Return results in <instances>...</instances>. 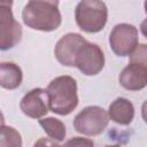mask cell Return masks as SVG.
I'll return each instance as SVG.
<instances>
[{
	"label": "cell",
	"mask_w": 147,
	"mask_h": 147,
	"mask_svg": "<svg viewBox=\"0 0 147 147\" xmlns=\"http://www.w3.org/2000/svg\"><path fill=\"white\" fill-rule=\"evenodd\" d=\"M22 20L30 29L45 32L54 31L62 22L59 1L31 0L22 10Z\"/></svg>",
	"instance_id": "6da1fadb"
},
{
	"label": "cell",
	"mask_w": 147,
	"mask_h": 147,
	"mask_svg": "<svg viewBox=\"0 0 147 147\" xmlns=\"http://www.w3.org/2000/svg\"><path fill=\"white\" fill-rule=\"evenodd\" d=\"M48 107L54 114L67 116L78 106L77 82L71 76H59L51 80L46 88Z\"/></svg>",
	"instance_id": "7a4b0ae2"
},
{
	"label": "cell",
	"mask_w": 147,
	"mask_h": 147,
	"mask_svg": "<svg viewBox=\"0 0 147 147\" xmlns=\"http://www.w3.org/2000/svg\"><path fill=\"white\" fill-rule=\"evenodd\" d=\"M75 20L78 28L88 33L101 31L108 20V9L103 1L83 0L75 9Z\"/></svg>",
	"instance_id": "3957f363"
},
{
	"label": "cell",
	"mask_w": 147,
	"mask_h": 147,
	"mask_svg": "<svg viewBox=\"0 0 147 147\" xmlns=\"http://www.w3.org/2000/svg\"><path fill=\"white\" fill-rule=\"evenodd\" d=\"M108 122V114L102 107L88 106L76 115L74 127L78 133L94 137L101 134L107 129Z\"/></svg>",
	"instance_id": "277c9868"
},
{
	"label": "cell",
	"mask_w": 147,
	"mask_h": 147,
	"mask_svg": "<svg viewBox=\"0 0 147 147\" xmlns=\"http://www.w3.org/2000/svg\"><path fill=\"white\" fill-rule=\"evenodd\" d=\"M11 1H0V51L15 47L22 39V26L15 20Z\"/></svg>",
	"instance_id": "5b68a950"
},
{
	"label": "cell",
	"mask_w": 147,
	"mask_h": 147,
	"mask_svg": "<svg viewBox=\"0 0 147 147\" xmlns=\"http://www.w3.org/2000/svg\"><path fill=\"white\" fill-rule=\"evenodd\" d=\"M109 44L117 56H129L139 45L138 29L129 23L116 24L110 34Z\"/></svg>",
	"instance_id": "8992f818"
},
{
	"label": "cell",
	"mask_w": 147,
	"mask_h": 147,
	"mask_svg": "<svg viewBox=\"0 0 147 147\" xmlns=\"http://www.w3.org/2000/svg\"><path fill=\"white\" fill-rule=\"evenodd\" d=\"M105 54L96 44L85 41L78 49L75 57V67L86 76H95L105 67Z\"/></svg>",
	"instance_id": "52a82bcc"
},
{
	"label": "cell",
	"mask_w": 147,
	"mask_h": 147,
	"mask_svg": "<svg viewBox=\"0 0 147 147\" xmlns=\"http://www.w3.org/2000/svg\"><path fill=\"white\" fill-rule=\"evenodd\" d=\"M86 41V39L75 32H69L61 37L55 45L54 55L59 63L65 67H75V57L79 47Z\"/></svg>",
	"instance_id": "ba28073f"
},
{
	"label": "cell",
	"mask_w": 147,
	"mask_h": 147,
	"mask_svg": "<svg viewBox=\"0 0 147 147\" xmlns=\"http://www.w3.org/2000/svg\"><path fill=\"white\" fill-rule=\"evenodd\" d=\"M20 108L24 115L31 118H41L48 110V95L44 88H32L21 100Z\"/></svg>",
	"instance_id": "9c48e42d"
},
{
	"label": "cell",
	"mask_w": 147,
	"mask_h": 147,
	"mask_svg": "<svg viewBox=\"0 0 147 147\" xmlns=\"http://www.w3.org/2000/svg\"><path fill=\"white\" fill-rule=\"evenodd\" d=\"M119 84L127 91H140L147 85V65L131 62L121 71Z\"/></svg>",
	"instance_id": "30bf717a"
},
{
	"label": "cell",
	"mask_w": 147,
	"mask_h": 147,
	"mask_svg": "<svg viewBox=\"0 0 147 147\" xmlns=\"http://www.w3.org/2000/svg\"><path fill=\"white\" fill-rule=\"evenodd\" d=\"M108 118L119 125L131 124L134 117V107L132 102L125 98L115 99L108 108Z\"/></svg>",
	"instance_id": "8fae6325"
},
{
	"label": "cell",
	"mask_w": 147,
	"mask_h": 147,
	"mask_svg": "<svg viewBox=\"0 0 147 147\" xmlns=\"http://www.w3.org/2000/svg\"><path fill=\"white\" fill-rule=\"evenodd\" d=\"M23 72L14 62H0V86L6 90H16L21 86Z\"/></svg>",
	"instance_id": "7c38bea8"
},
{
	"label": "cell",
	"mask_w": 147,
	"mask_h": 147,
	"mask_svg": "<svg viewBox=\"0 0 147 147\" xmlns=\"http://www.w3.org/2000/svg\"><path fill=\"white\" fill-rule=\"evenodd\" d=\"M39 124L51 139L55 141L64 140L67 131H65V125L62 121L55 117H46V118L39 119Z\"/></svg>",
	"instance_id": "4fadbf2b"
},
{
	"label": "cell",
	"mask_w": 147,
	"mask_h": 147,
	"mask_svg": "<svg viewBox=\"0 0 147 147\" xmlns=\"http://www.w3.org/2000/svg\"><path fill=\"white\" fill-rule=\"evenodd\" d=\"M0 147H22V137L13 126L0 127Z\"/></svg>",
	"instance_id": "5bb4252c"
},
{
	"label": "cell",
	"mask_w": 147,
	"mask_h": 147,
	"mask_svg": "<svg viewBox=\"0 0 147 147\" xmlns=\"http://www.w3.org/2000/svg\"><path fill=\"white\" fill-rule=\"evenodd\" d=\"M131 62H138L141 64H147V47L145 44L138 45L133 53L130 55Z\"/></svg>",
	"instance_id": "9a60e30c"
},
{
	"label": "cell",
	"mask_w": 147,
	"mask_h": 147,
	"mask_svg": "<svg viewBox=\"0 0 147 147\" xmlns=\"http://www.w3.org/2000/svg\"><path fill=\"white\" fill-rule=\"evenodd\" d=\"M62 147H94V142L91 139L83 137H74L69 139Z\"/></svg>",
	"instance_id": "2e32d148"
},
{
	"label": "cell",
	"mask_w": 147,
	"mask_h": 147,
	"mask_svg": "<svg viewBox=\"0 0 147 147\" xmlns=\"http://www.w3.org/2000/svg\"><path fill=\"white\" fill-rule=\"evenodd\" d=\"M33 147H62V146H60L57 141L51 138H40L33 144Z\"/></svg>",
	"instance_id": "e0dca14e"
},
{
	"label": "cell",
	"mask_w": 147,
	"mask_h": 147,
	"mask_svg": "<svg viewBox=\"0 0 147 147\" xmlns=\"http://www.w3.org/2000/svg\"><path fill=\"white\" fill-rule=\"evenodd\" d=\"M3 125H5V116H3V114L0 110V127L3 126Z\"/></svg>",
	"instance_id": "ac0fdd59"
},
{
	"label": "cell",
	"mask_w": 147,
	"mask_h": 147,
	"mask_svg": "<svg viewBox=\"0 0 147 147\" xmlns=\"http://www.w3.org/2000/svg\"><path fill=\"white\" fill-rule=\"evenodd\" d=\"M105 147H121L119 145H107V146H105Z\"/></svg>",
	"instance_id": "d6986e66"
}]
</instances>
